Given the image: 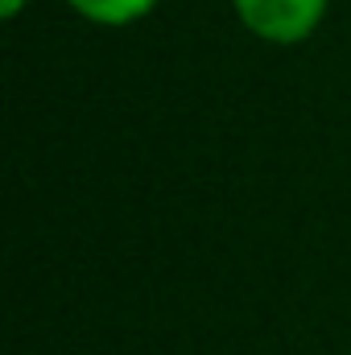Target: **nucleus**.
<instances>
[{"instance_id":"nucleus-1","label":"nucleus","mask_w":351,"mask_h":355,"mask_svg":"<svg viewBox=\"0 0 351 355\" xmlns=\"http://www.w3.org/2000/svg\"><path fill=\"white\" fill-rule=\"evenodd\" d=\"M232 4L257 37L277 46L306 42L327 12V0H232Z\"/></svg>"},{"instance_id":"nucleus-3","label":"nucleus","mask_w":351,"mask_h":355,"mask_svg":"<svg viewBox=\"0 0 351 355\" xmlns=\"http://www.w3.org/2000/svg\"><path fill=\"white\" fill-rule=\"evenodd\" d=\"M21 8H25V0H0V12H4V17H17Z\"/></svg>"},{"instance_id":"nucleus-2","label":"nucleus","mask_w":351,"mask_h":355,"mask_svg":"<svg viewBox=\"0 0 351 355\" xmlns=\"http://www.w3.org/2000/svg\"><path fill=\"white\" fill-rule=\"evenodd\" d=\"M67 4L95 25H128V21H141L145 12H153L157 0H67Z\"/></svg>"}]
</instances>
